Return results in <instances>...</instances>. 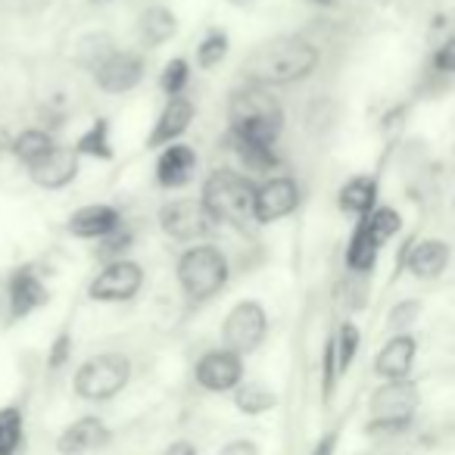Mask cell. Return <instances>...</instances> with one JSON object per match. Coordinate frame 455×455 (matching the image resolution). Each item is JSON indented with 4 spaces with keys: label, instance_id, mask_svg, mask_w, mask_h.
Segmentation results:
<instances>
[{
    "label": "cell",
    "instance_id": "24",
    "mask_svg": "<svg viewBox=\"0 0 455 455\" xmlns=\"http://www.w3.org/2000/svg\"><path fill=\"white\" fill-rule=\"evenodd\" d=\"M380 250H384V247L374 241L368 221L359 219L353 225V235H349V241H347V253H343V262H347V268L353 275H359V278H368V275L378 268Z\"/></svg>",
    "mask_w": 455,
    "mask_h": 455
},
{
    "label": "cell",
    "instance_id": "43",
    "mask_svg": "<svg viewBox=\"0 0 455 455\" xmlns=\"http://www.w3.org/2000/svg\"><path fill=\"white\" fill-rule=\"evenodd\" d=\"M306 4H312V7H322V10H331V7H337L340 0H306Z\"/></svg>",
    "mask_w": 455,
    "mask_h": 455
},
{
    "label": "cell",
    "instance_id": "38",
    "mask_svg": "<svg viewBox=\"0 0 455 455\" xmlns=\"http://www.w3.org/2000/svg\"><path fill=\"white\" fill-rule=\"evenodd\" d=\"M72 347H76V343H72V331H60V334L53 337L51 349H47V368H51V371H63L72 359Z\"/></svg>",
    "mask_w": 455,
    "mask_h": 455
},
{
    "label": "cell",
    "instance_id": "42",
    "mask_svg": "<svg viewBox=\"0 0 455 455\" xmlns=\"http://www.w3.org/2000/svg\"><path fill=\"white\" fill-rule=\"evenodd\" d=\"M10 147H13V134L0 125V156H4V153H10Z\"/></svg>",
    "mask_w": 455,
    "mask_h": 455
},
{
    "label": "cell",
    "instance_id": "8",
    "mask_svg": "<svg viewBox=\"0 0 455 455\" xmlns=\"http://www.w3.org/2000/svg\"><path fill=\"white\" fill-rule=\"evenodd\" d=\"M268 337V309L259 299H241L221 322V347L241 355H253Z\"/></svg>",
    "mask_w": 455,
    "mask_h": 455
},
{
    "label": "cell",
    "instance_id": "29",
    "mask_svg": "<svg viewBox=\"0 0 455 455\" xmlns=\"http://www.w3.org/2000/svg\"><path fill=\"white\" fill-rule=\"evenodd\" d=\"M228 51H231V38H228L225 28H209L200 44H196V53H194L196 69H203V72L219 69V66L225 63Z\"/></svg>",
    "mask_w": 455,
    "mask_h": 455
},
{
    "label": "cell",
    "instance_id": "17",
    "mask_svg": "<svg viewBox=\"0 0 455 455\" xmlns=\"http://www.w3.org/2000/svg\"><path fill=\"white\" fill-rule=\"evenodd\" d=\"M418 359V337L411 334H390L384 340V347L374 355L371 371L378 374L380 380H405L411 378V368H415Z\"/></svg>",
    "mask_w": 455,
    "mask_h": 455
},
{
    "label": "cell",
    "instance_id": "35",
    "mask_svg": "<svg viewBox=\"0 0 455 455\" xmlns=\"http://www.w3.org/2000/svg\"><path fill=\"white\" fill-rule=\"evenodd\" d=\"M340 365H337V347H334V334L324 340L322 347V403L331 405L334 403L337 384H340Z\"/></svg>",
    "mask_w": 455,
    "mask_h": 455
},
{
    "label": "cell",
    "instance_id": "36",
    "mask_svg": "<svg viewBox=\"0 0 455 455\" xmlns=\"http://www.w3.org/2000/svg\"><path fill=\"white\" fill-rule=\"evenodd\" d=\"M427 76L443 78V82L455 78V32H449L446 38L434 47V53H430V60H427Z\"/></svg>",
    "mask_w": 455,
    "mask_h": 455
},
{
    "label": "cell",
    "instance_id": "13",
    "mask_svg": "<svg viewBox=\"0 0 455 455\" xmlns=\"http://www.w3.org/2000/svg\"><path fill=\"white\" fill-rule=\"evenodd\" d=\"M91 76H94V84L103 94H128V91H134L144 82L147 60L140 51H122V47H116Z\"/></svg>",
    "mask_w": 455,
    "mask_h": 455
},
{
    "label": "cell",
    "instance_id": "2",
    "mask_svg": "<svg viewBox=\"0 0 455 455\" xmlns=\"http://www.w3.org/2000/svg\"><path fill=\"white\" fill-rule=\"evenodd\" d=\"M284 132V107L268 88L247 84L228 97V138L256 140V144H278Z\"/></svg>",
    "mask_w": 455,
    "mask_h": 455
},
{
    "label": "cell",
    "instance_id": "18",
    "mask_svg": "<svg viewBox=\"0 0 455 455\" xmlns=\"http://www.w3.org/2000/svg\"><path fill=\"white\" fill-rule=\"evenodd\" d=\"M113 440V430L100 415H82L72 424H66L57 436V452L60 455H88L94 449H103Z\"/></svg>",
    "mask_w": 455,
    "mask_h": 455
},
{
    "label": "cell",
    "instance_id": "10",
    "mask_svg": "<svg viewBox=\"0 0 455 455\" xmlns=\"http://www.w3.org/2000/svg\"><path fill=\"white\" fill-rule=\"evenodd\" d=\"M144 268L140 262L134 259H119V262H107L100 272L91 278L88 284V297L94 303H107V306H116V303H132L140 291H144Z\"/></svg>",
    "mask_w": 455,
    "mask_h": 455
},
{
    "label": "cell",
    "instance_id": "19",
    "mask_svg": "<svg viewBox=\"0 0 455 455\" xmlns=\"http://www.w3.org/2000/svg\"><path fill=\"white\" fill-rule=\"evenodd\" d=\"M196 165H200L196 150L190 144H184V140H178V144L159 150L153 175H156V184L163 190H181L196 178Z\"/></svg>",
    "mask_w": 455,
    "mask_h": 455
},
{
    "label": "cell",
    "instance_id": "22",
    "mask_svg": "<svg viewBox=\"0 0 455 455\" xmlns=\"http://www.w3.org/2000/svg\"><path fill=\"white\" fill-rule=\"evenodd\" d=\"M228 144H231V153L237 156V169L253 178V181H266L281 169V156L275 144H256V140L237 138H228Z\"/></svg>",
    "mask_w": 455,
    "mask_h": 455
},
{
    "label": "cell",
    "instance_id": "30",
    "mask_svg": "<svg viewBox=\"0 0 455 455\" xmlns=\"http://www.w3.org/2000/svg\"><path fill=\"white\" fill-rule=\"evenodd\" d=\"M334 347H337V365H340V374H349V368L355 365V355L362 349V331L355 322H340L334 331Z\"/></svg>",
    "mask_w": 455,
    "mask_h": 455
},
{
    "label": "cell",
    "instance_id": "40",
    "mask_svg": "<svg viewBox=\"0 0 455 455\" xmlns=\"http://www.w3.org/2000/svg\"><path fill=\"white\" fill-rule=\"evenodd\" d=\"M219 455H262V449H259V443H256V440L241 436V440L225 443V446L219 449Z\"/></svg>",
    "mask_w": 455,
    "mask_h": 455
},
{
    "label": "cell",
    "instance_id": "25",
    "mask_svg": "<svg viewBox=\"0 0 455 455\" xmlns=\"http://www.w3.org/2000/svg\"><path fill=\"white\" fill-rule=\"evenodd\" d=\"M57 147H60L57 138H53V132H47V128H22L20 134H13V147H10V153H13L16 163L26 165V172H28L44 156H51Z\"/></svg>",
    "mask_w": 455,
    "mask_h": 455
},
{
    "label": "cell",
    "instance_id": "6",
    "mask_svg": "<svg viewBox=\"0 0 455 455\" xmlns=\"http://www.w3.org/2000/svg\"><path fill=\"white\" fill-rule=\"evenodd\" d=\"M132 359L125 353H97L72 374V390L84 403H109L132 384Z\"/></svg>",
    "mask_w": 455,
    "mask_h": 455
},
{
    "label": "cell",
    "instance_id": "16",
    "mask_svg": "<svg viewBox=\"0 0 455 455\" xmlns=\"http://www.w3.org/2000/svg\"><path fill=\"white\" fill-rule=\"evenodd\" d=\"M122 212L113 203H88V206H78L76 212L66 219V231L78 241H103L122 225Z\"/></svg>",
    "mask_w": 455,
    "mask_h": 455
},
{
    "label": "cell",
    "instance_id": "27",
    "mask_svg": "<svg viewBox=\"0 0 455 455\" xmlns=\"http://www.w3.org/2000/svg\"><path fill=\"white\" fill-rule=\"evenodd\" d=\"M231 399H235V409L247 418H259L278 409V393L268 384H262V380H243V384L231 393Z\"/></svg>",
    "mask_w": 455,
    "mask_h": 455
},
{
    "label": "cell",
    "instance_id": "21",
    "mask_svg": "<svg viewBox=\"0 0 455 455\" xmlns=\"http://www.w3.org/2000/svg\"><path fill=\"white\" fill-rule=\"evenodd\" d=\"M378 196H380L378 175H353L340 184V190H337V209H340L343 215H353V219L359 221L380 206Z\"/></svg>",
    "mask_w": 455,
    "mask_h": 455
},
{
    "label": "cell",
    "instance_id": "34",
    "mask_svg": "<svg viewBox=\"0 0 455 455\" xmlns=\"http://www.w3.org/2000/svg\"><path fill=\"white\" fill-rule=\"evenodd\" d=\"M421 312H424L421 299H415V297L399 299V303H393L390 312H387V331H390V334H409L418 318H421Z\"/></svg>",
    "mask_w": 455,
    "mask_h": 455
},
{
    "label": "cell",
    "instance_id": "28",
    "mask_svg": "<svg viewBox=\"0 0 455 455\" xmlns=\"http://www.w3.org/2000/svg\"><path fill=\"white\" fill-rule=\"evenodd\" d=\"M26 446V409L16 403L0 409V455H20Z\"/></svg>",
    "mask_w": 455,
    "mask_h": 455
},
{
    "label": "cell",
    "instance_id": "41",
    "mask_svg": "<svg viewBox=\"0 0 455 455\" xmlns=\"http://www.w3.org/2000/svg\"><path fill=\"white\" fill-rule=\"evenodd\" d=\"M165 455H200V449L190 440H172L169 446H165Z\"/></svg>",
    "mask_w": 455,
    "mask_h": 455
},
{
    "label": "cell",
    "instance_id": "31",
    "mask_svg": "<svg viewBox=\"0 0 455 455\" xmlns=\"http://www.w3.org/2000/svg\"><path fill=\"white\" fill-rule=\"evenodd\" d=\"M134 247V231L122 221L119 228H116L113 235L103 237V241H97V250L94 256L107 266V262H119V259H128V253H132Z\"/></svg>",
    "mask_w": 455,
    "mask_h": 455
},
{
    "label": "cell",
    "instance_id": "5",
    "mask_svg": "<svg viewBox=\"0 0 455 455\" xmlns=\"http://www.w3.org/2000/svg\"><path fill=\"white\" fill-rule=\"evenodd\" d=\"M421 405V390L411 378L384 380L368 399V436H399L409 434L415 424V411Z\"/></svg>",
    "mask_w": 455,
    "mask_h": 455
},
{
    "label": "cell",
    "instance_id": "37",
    "mask_svg": "<svg viewBox=\"0 0 455 455\" xmlns=\"http://www.w3.org/2000/svg\"><path fill=\"white\" fill-rule=\"evenodd\" d=\"M113 51H116V44H113V38H109V35H103V32L100 35H88V38L78 44V63H82L88 72H94Z\"/></svg>",
    "mask_w": 455,
    "mask_h": 455
},
{
    "label": "cell",
    "instance_id": "3",
    "mask_svg": "<svg viewBox=\"0 0 455 455\" xmlns=\"http://www.w3.org/2000/svg\"><path fill=\"white\" fill-rule=\"evenodd\" d=\"M256 188H259V181L243 175L241 169L219 165V169H212L206 178H203L200 200H203V206H206L209 219L215 221V228L247 231V225L253 221Z\"/></svg>",
    "mask_w": 455,
    "mask_h": 455
},
{
    "label": "cell",
    "instance_id": "7",
    "mask_svg": "<svg viewBox=\"0 0 455 455\" xmlns=\"http://www.w3.org/2000/svg\"><path fill=\"white\" fill-rule=\"evenodd\" d=\"M159 231H163L169 241L175 243H203L212 235L215 221L209 219L206 206H203L200 196H175V200H165L156 212Z\"/></svg>",
    "mask_w": 455,
    "mask_h": 455
},
{
    "label": "cell",
    "instance_id": "1",
    "mask_svg": "<svg viewBox=\"0 0 455 455\" xmlns=\"http://www.w3.org/2000/svg\"><path fill=\"white\" fill-rule=\"evenodd\" d=\"M322 63V51L303 35H278V38L266 41V44L253 47L243 57L241 76L247 84H259V88H287V84H299L312 76Z\"/></svg>",
    "mask_w": 455,
    "mask_h": 455
},
{
    "label": "cell",
    "instance_id": "39",
    "mask_svg": "<svg viewBox=\"0 0 455 455\" xmlns=\"http://www.w3.org/2000/svg\"><path fill=\"white\" fill-rule=\"evenodd\" d=\"M340 434H343V424H334L331 430H324L315 440V446L309 449V455H337V449H340Z\"/></svg>",
    "mask_w": 455,
    "mask_h": 455
},
{
    "label": "cell",
    "instance_id": "12",
    "mask_svg": "<svg viewBox=\"0 0 455 455\" xmlns=\"http://www.w3.org/2000/svg\"><path fill=\"white\" fill-rule=\"evenodd\" d=\"M4 303H7V318L10 322H22V318L35 315L38 309H44L51 303V291L41 281V275L35 272V266H16L7 278V293H4Z\"/></svg>",
    "mask_w": 455,
    "mask_h": 455
},
{
    "label": "cell",
    "instance_id": "32",
    "mask_svg": "<svg viewBox=\"0 0 455 455\" xmlns=\"http://www.w3.org/2000/svg\"><path fill=\"white\" fill-rule=\"evenodd\" d=\"M188 84H190V63L184 57H172L163 66V72H159V91L165 94V100H172V97H184Z\"/></svg>",
    "mask_w": 455,
    "mask_h": 455
},
{
    "label": "cell",
    "instance_id": "33",
    "mask_svg": "<svg viewBox=\"0 0 455 455\" xmlns=\"http://www.w3.org/2000/svg\"><path fill=\"white\" fill-rule=\"evenodd\" d=\"M365 221L380 247H387V243L403 231V215H399V209H393V206H378L371 215H365Z\"/></svg>",
    "mask_w": 455,
    "mask_h": 455
},
{
    "label": "cell",
    "instance_id": "11",
    "mask_svg": "<svg viewBox=\"0 0 455 455\" xmlns=\"http://www.w3.org/2000/svg\"><path fill=\"white\" fill-rule=\"evenodd\" d=\"M299 203H303V188H299L297 178L272 175L256 188L253 221L256 225H278V221L291 219L297 212Z\"/></svg>",
    "mask_w": 455,
    "mask_h": 455
},
{
    "label": "cell",
    "instance_id": "4",
    "mask_svg": "<svg viewBox=\"0 0 455 455\" xmlns=\"http://www.w3.org/2000/svg\"><path fill=\"white\" fill-rule=\"evenodd\" d=\"M175 281L190 306H203L215 299L231 281V259L215 243H190L175 259Z\"/></svg>",
    "mask_w": 455,
    "mask_h": 455
},
{
    "label": "cell",
    "instance_id": "44",
    "mask_svg": "<svg viewBox=\"0 0 455 455\" xmlns=\"http://www.w3.org/2000/svg\"><path fill=\"white\" fill-rule=\"evenodd\" d=\"M228 4H231V7H253L256 0H228Z\"/></svg>",
    "mask_w": 455,
    "mask_h": 455
},
{
    "label": "cell",
    "instance_id": "15",
    "mask_svg": "<svg viewBox=\"0 0 455 455\" xmlns=\"http://www.w3.org/2000/svg\"><path fill=\"white\" fill-rule=\"evenodd\" d=\"M194 116L196 107L190 97H172V100H165V107L159 109L156 122H153L150 134H147L144 147L147 150H165V147L178 144L190 132V125H194Z\"/></svg>",
    "mask_w": 455,
    "mask_h": 455
},
{
    "label": "cell",
    "instance_id": "23",
    "mask_svg": "<svg viewBox=\"0 0 455 455\" xmlns=\"http://www.w3.org/2000/svg\"><path fill=\"white\" fill-rule=\"evenodd\" d=\"M134 32H138V44L144 51H156V47L169 44L178 35V16L169 7H163V4H153V7L138 13Z\"/></svg>",
    "mask_w": 455,
    "mask_h": 455
},
{
    "label": "cell",
    "instance_id": "45",
    "mask_svg": "<svg viewBox=\"0 0 455 455\" xmlns=\"http://www.w3.org/2000/svg\"><path fill=\"white\" fill-rule=\"evenodd\" d=\"M88 4H109V0H88Z\"/></svg>",
    "mask_w": 455,
    "mask_h": 455
},
{
    "label": "cell",
    "instance_id": "14",
    "mask_svg": "<svg viewBox=\"0 0 455 455\" xmlns=\"http://www.w3.org/2000/svg\"><path fill=\"white\" fill-rule=\"evenodd\" d=\"M452 262V247L443 237H421V241H405L399 253V268L411 275L415 281H436Z\"/></svg>",
    "mask_w": 455,
    "mask_h": 455
},
{
    "label": "cell",
    "instance_id": "26",
    "mask_svg": "<svg viewBox=\"0 0 455 455\" xmlns=\"http://www.w3.org/2000/svg\"><path fill=\"white\" fill-rule=\"evenodd\" d=\"M76 153L82 159H97V163H113L116 159V147H113V125L109 119H94L82 134H78L76 144Z\"/></svg>",
    "mask_w": 455,
    "mask_h": 455
},
{
    "label": "cell",
    "instance_id": "9",
    "mask_svg": "<svg viewBox=\"0 0 455 455\" xmlns=\"http://www.w3.org/2000/svg\"><path fill=\"white\" fill-rule=\"evenodd\" d=\"M243 380H247V365H243V355L235 353V349L228 347L206 349L194 362V384L206 393H215V396L235 393Z\"/></svg>",
    "mask_w": 455,
    "mask_h": 455
},
{
    "label": "cell",
    "instance_id": "20",
    "mask_svg": "<svg viewBox=\"0 0 455 455\" xmlns=\"http://www.w3.org/2000/svg\"><path fill=\"white\" fill-rule=\"evenodd\" d=\"M78 172H82V156L76 153V147H57L51 156L28 169V178L41 190H63L76 181Z\"/></svg>",
    "mask_w": 455,
    "mask_h": 455
}]
</instances>
